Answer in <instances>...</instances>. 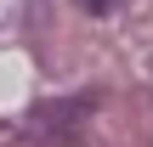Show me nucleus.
Instances as JSON below:
<instances>
[{
    "label": "nucleus",
    "instance_id": "obj_1",
    "mask_svg": "<svg viewBox=\"0 0 153 147\" xmlns=\"http://www.w3.org/2000/svg\"><path fill=\"white\" fill-rule=\"evenodd\" d=\"M74 6H85L91 17H108V11H119V6H131V0H74Z\"/></svg>",
    "mask_w": 153,
    "mask_h": 147
}]
</instances>
